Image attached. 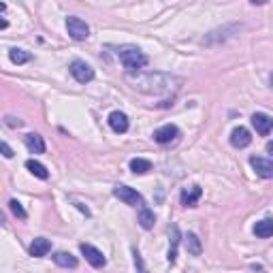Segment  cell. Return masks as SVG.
Segmentation results:
<instances>
[{
  "instance_id": "cell-1",
  "label": "cell",
  "mask_w": 273,
  "mask_h": 273,
  "mask_svg": "<svg viewBox=\"0 0 273 273\" xmlns=\"http://www.w3.org/2000/svg\"><path fill=\"white\" fill-rule=\"evenodd\" d=\"M117 58H119V62H122L130 73L141 71V68H143L145 64H148V56H145L141 49L132 47V45H124V47H119V49H117Z\"/></svg>"
},
{
  "instance_id": "cell-2",
  "label": "cell",
  "mask_w": 273,
  "mask_h": 273,
  "mask_svg": "<svg viewBox=\"0 0 273 273\" xmlns=\"http://www.w3.org/2000/svg\"><path fill=\"white\" fill-rule=\"evenodd\" d=\"M66 30L71 34V39L75 41H85L90 37V26L79 17H68L66 20Z\"/></svg>"
},
{
  "instance_id": "cell-3",
  "label": "cell",
  "mask_w": 273,
  "mask_h": 273,
  "mask_svg": "<svg viewBox=\"0 0 273 273\" xmlns=\"http://www.w3.org/2000/svg\"><path fill=\"white\" fill-rule=\"evenodd\" d=\"M79 250H81V254L85 256V260H88L92 267H96V269H100V267H105V262H107V258H105V254H102L98 247H94V245H90V243H81L79 245Z\"/></svg>"
},
{
  "instance_id": "cell-4",
  "label": "cell",
  "mask_w": 273,
  "mask_h": 273,
  "mask_svg": "<svg viewBox=\"0 0 273 273\" xmlns=\"http://www.w3.org/2000/svg\"><path fill=\"white\" fill-rule=\"evenodd\" d=\"M113 194L117 196L119 201H124L126 205H132V207H136V205L143 203V196L134 190V188H128V186H115L113 188Z\"/></svg>"
},
{
  "instance_id": "cell-5",
  "label": "cell",
  "mask_w": 273,
  "mask_h": 273,
  "mask_svg": "<svg viewBox=\"0 0 273 273\" xmlns=\"http://www.w3.org/2000/svg\"><path fill=\"white\" fill-rule=\"evenodd\" d=\"M71 75L79 83H88V81L94 79V68L90 64H85L83 60H75V62L71 64Z\"/></svg>"
},
{
  "instance_id": "cell-6",
  "label": "cell",
  "mask_w": 273,
  "mask_h": 273,
  "mask_svg": "<svg viewBox=\"0 0 273 273\" xmlns=\"http://www.w3.org/2000/svg\"><path fill=\"white\" fill-rule=\"evenodd\" d=\"M250 165L254 169V173L262 179H273V158H250Z\"/></svg>"
},
{
  "instance_id": "cell-7",
  "label": "cell",
  "mask_w": 273,
  "mask_h": 273,
  "mask_svg": "<svg viewBox=\"0 0 273 273\" xmlns=\"http://www.w3.org/2000/svg\"><path fill=\"white\" fill-rule=\"evenodd\" d=\"M177 134H179L177 126H173V124H167V126L158 128V130L154 132V141H156V143H160V145H165V143L175 141V139H177Z\"/></svg>"
},
{
  "instance_id": "cell-8",
  "label": "cell",
  "mask_w": 273,
  "mask_h": 273,
  "mask_svg": "<svg viewBox=\"0 0 273 273\" xmlns=\"http://www.w3.org/2000/svg\"><path fill=\"white\" fill-rule=\"evenodd\" d=\"M252 126L256 128L258 134H269L273 130V117L267 113H254L252 115Z\"/></svg>"
},
{
  "instance_id": "cell-9",
  "label": "cell",
  "mask_w": 273,
  "mask_h": 273,
  "mask_svg": "<svg viewBox=\"0 0 273 273\" xmlns=\"http://www.w3.org/2000/svg\"><path fill=\"white\" fill-rule=\"evenodd\" d=\"M230 143H233V148H247V145L252 143V136H250V130L247 128H243V126H239V128H235L233 132H230Z\"/></svg>"
},
{
  "instance_id": "cell-10",
  "label": "cell",
  "mask_w": 273,
  "mask_h": 273,
  "mask_svg": "<svg viewBox=\"0 0 273 273\" xmlns=\"http://www.w3.org/2000/svg\"><path fill=\"white\" fill-rule=\"evenodd\" d=\"M201 196H203L201 186H192V188H188V190H184V192H182V205H184V207H194V205L199 203Z\"/></svg>"
},
{
  "instance_id": "cell-11",
  "label": "cell",
  "mask_w": 273,
  "mask_h": 273,
  "mask_svg": "<svg viewBox=\"0 0 273 273\" xmlns=\"http://www.w3.org/2000/svg\"><path fill=\"white\" fill-rule=\"evenodd\" d=\"M26 148H28L32 154H43L45 152V141H43V136L37 134V132H30V134H26Z\"/></svg>"
},
{
  "instance_id": "cell-12",
  "label": "cell",
  "mask_w": 273,
  "mask_h": 273,
  "mask_svg": "<svg viewBox=\"0 0 273 273\" xmlns=\"http://www.w3.org/2000/svg\"><path fill=\"white\" fill-rule=\"evenodd\" d=\"M109 126L113 128L115 132H126L128 130V117L122 113V111H113L109 115Z\"/></svg>"
},
{
  "instance_id": "cell-13",
  "label": "cell",
  "mask_w": 273,
  "mask_h": 273,
  "mask_svg": "<svg viewBox=\"0 0 273 273\" xmlns=\"http://www.w3.org/2000/svg\"><path fill=\"white\" fill-rule=\"evenodd\" d=\"M49 250H51V241H49V239H43V237L34 239L32 245H30V254L37 256V258H41V256H47Z\"/></svg>"
},
{
  "instance_id": "cell-14",
  "label": "cell",
  "mask_w": 273,
  "mask_h": 273,
  "mask_svg": "<svg viewBox=\"0 0 273 273\" xmlns=\"http://www.w3.org/2000/svg\"><path fill=\"white\" fill-rule=\"evenodd\" d=\"M254 235H256V237H260V239L273 237V220L264 218V220H260V222H256V226H254Z\"/></svg>"
},
{
  "instance_id": "cell-15",
  "label": "cell",
  "mask_w": 273,
  "mask_h": 273,
  "mask_svg": "<svg viewBox=\"0 0 273 273\" xmlns=\"http://www.w3.org/2000/svg\"><path fill=\"white\" fill-rule=\"evenodd\" d=\"M54 260H56V264H60V267H66V269H75L77 267V258H75L71 252H56Z\"/></svg>"
},
{
  "instance_id": "cell-16",
  "label": "cell",
  "mask_w": 273,
  "mask_h": 273,
  "mask_svg": "<svg viewBox=\"0 0 273 273\" xmlns=\"http://www.w3.org/2000/svg\"><path fill=\"white\" fill-rule=\"evenodd\" d=\"M186 247H188V252H190L192 256H201V252H203L201 239L196 237L194 233H188V235H186Z\"/></svg>"
},
{
  "instance_id": "cell-17",
  "label": "cell",
  "mask_w": 273,
  "mask_h": 273,
  "mask_svg": "<svg viewBox=\"0 0 273 273\" xmlns=\"http://www.w3.org/2000/svg\"><path fill=\"white\" fill-rule=\"evenodd\" d=\"M130 171L136 173V175H143V173H148V171H152V162L145 160V158H132L130 160Z\"/></svg>"
},
{
  "instance_id": "cell-18",
  "label": "cell",
  "mask_w": 273,
  "mask_h": 273,
  "mask_svg": "<svg viewBox=\"0 0 273 273\" xmlns=\"http://www.w3.org/2000/svg\"><path fill=\"white\" fill-rule=\"evenodd\" d=\"M26 169L30 171L32 175H37L39 179H47L49 177V173H47V169L41 165V162H37V160H28L26 162Z\"/></svg>"
},
{
  "instance_id": "cell-19",
  "label": "cell",
  "mask_w": 273,
  "mask_h": 273,
  "mask_svg": "<svg viewBox=\"0 0 273 273\" xmlns=\"http://www.w3.org/2000/svg\"><path fill=\"white\" fill-rule=\"evenodd\" d=\"M154 222H156V218H154V211H152V209H141V211H139V224H141L145 230L154 228Z\"/></svg>"
},
{
  "instance_id": "cell-20",
  "label": "cell",
  "mask_w": 273,
  "mask_h": 273,
  "mask_svg": "<svg viewBox=\"0 0 273 273\" xmlns=\"http://www.w3.org/2000/svg\"><path fill=\"white\" fill-rule=\"evenodd\" d=\"M9 58H11V62H15V64L30 62V54L28 51H24V49H11L9 51Z\"/></svg>"
},
{
  "instance_id": "cell-21",
  "label": "cell",
  "mask_w": 273,
  "mask_h": 273,
  "mask_svg": "<svg viewBox=\"0 0 273 273\" xmlns=\"http://www.w3.org/2000/svg\"><path fill=\"white\" fill-rule=\"evenodd\" d=\"M9 207H11V211H13L20 220H26V218H28V213H26V209L22 207V203H20V201H15V199H13L11 203H9Z\"/></svg>"
},
{
  "instance_id": "cell-22",
  "label": "cell",
  "mask_w": 273,
  "mask_h": 273,
  "mask_svg": "<svg viewBox=\"0 0 273 273\" xmlns=\"http://www.w3.org/2000/svg\"><path fill=\"white\" fill-rule=\"evenodd\" d=\"M0 148H3V156H5V158H11V156H13V152H11V148H9V145H7L5 141H3V143H0Z\"/></svg>"
},
{
  "instance_id": "cell-23",
  "label": "cell",
  "mask_w": 273,
  "mask_h": 273,
  "mask_svg": "<svg viewBox=\"0 0 273 273\" xmlns=\"http://www.w3.org/2000/svg\"><path fill=\"white\" fill-rule=\"evenodd\" d=\"M134 264H136V267H139L141 271L145 269V267H143V262H141V256H139V254H136V250H134Z\"/></svg>"
},
{
  "instance_id": "cell-24",
  "label": "cell",
  "mask_w": 273,
  "mask_h": 273,
  "mask_svg": "<svg viewBox=\"0 0 273 273\" xmlns=\"http://www.w3.org/2000/svg\"><path fill=\"white\" fill-rule=\"evenodd\" d=\"M250 3H252V5H258V7H260V5H267L269 0H250Z\"/></svg>"
},
{
  "instance_id": "cell-25",
  "label": "cell",
  "mask_w": 273,
  "mask_h": 273,
  "mask_svg": "<svg viewBox=\"0 0 273 273\" xmlns=\"http://www.w3.org/2000/svg\"><path fill=\"white\" fill-rule=\"evenodd\" d=\"M267 152H269L271 156H273V141H269V143H267Z\"/></svg>"
},
{
  "instance_id": "cell-26",
  "label": "cell",
  "mask_w": 273,
  "mask_h": 273,
  "mask_svg": "<svg viewBox=\"0 0 273 273\" xmlns=\"http://www.w3.org/2000/svg\"><path fill=\"white\" fill-rule=\"evenodd\" d=\"M271 85H273V75H271Z\"/></svg>"
}]
</instances>
